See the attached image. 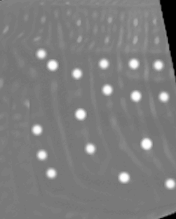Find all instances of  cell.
<instances>
[{
    "instance_id": "1",
    "label": "cell",
    "mask_w": 176,
    "mask_h": 219,
    "mask_svg": "<svg viewBox=\"0 0 176 219\" xmlns=\"http://www.w3.org/2000/svg\"><path fill=\"white\" fill-rule=\"evenodd\" d=\"M141 146L144 150H149L152 146V143L148 138H144L141 143Z\"/></svg>"
},
{
    "instance_id": "2",
    "label": "cell",
    "mask_w": 176,
    "mask_h": 219,
    "mask_svg": "<svg viewBox=\"0 0 176 219\" xmlns=\"http://www.w3.org/2000/svg\"><path fill=\"white\" fill-rule=\"evenodd\" d=\"M75 115H76V117L78 119L82 120L86 117V112L82 109H79L77 110Z\"/></svg>"
},
{
    "instance_id": "3",
    "label": "cell",
    "mask_w": 176,
    "mask_h": 219,
    "mask_svg": "<svg viewBox=\"0 0 176 219\" xmlns=\"http://www.w3.org/2000/svg\"><path fill=\"white\" fill-rule=\"evenodd\" d=\"M119 181L123 183H126L127 182L130 180L129 175L127 173H121L119 176Z\"/></svg>"
},
{
    "instance_id": "4",
    "label": "cell",
    "mask_w": 176,
    "mask_h": 219,
    "mask_svg": "<svg viewBox=\"0 0 176 219\" xmlns=\"http://www.w3.org/2000/svg\"><path fill=\"white\" fill-rule=\"evenodd\" d=\"M130 97H131V99L134 101H139L141 98V94L139 91H135L131 93Z\"/></svg>"
},
{
    "instance_id": "5",
    "label": "cell",
    "mask_w": 176,
    "mask_h": 219,
    "mask_svg": "<svg viewBox=\"0 0 176 219\" xmlns=\"http://www.w3.org/2000/svg\"><path fill=\"white\" fill-rule=\"evenodd\" d=\"M48 68L50 70H56L57 68H58V63L56 62V60H50L48 63Z\"/></svg>"
},
{
    "instance_id": "6",
    "label": "cell",
    "mask_w": 176,
    "mask_h": 219,
    "mask_svg": "<svg viewBox=\"0 0 176 219\" xmlns=\"http://www.w3.org/2000/svg\"><path fill=\"white\" fill-rule=\"evenodd\" d=\"M102 92L105 95H110L112 92V88L110 85H105L102 88Z\"/></svg>"
},
{
    "instance_id": "7",
    "label": "cell",
    "mask_w": 176,
    "mask_h": 219,
    "mask_svg": "<svg viewBox=\"0 0 176 219\" xmlns=\"http://www.w3.org/2000/svg\"><path fill=\"white\" fill-rule=\"evenodd\" d=\"M32 132L36 134V135H39L42 132V128L41 126L39 125H34L32 128Z\"/></svg>"
},
{
    "instance_id": "8",
    "label": "cell",
    "mask_w": 176,
    "mask_h": 219,
    "mask_svg": "<svg viewBox=\"0 0 176 219\" xmlns=\"http://www.w3.org/2000/svg\"><path fill=\"white\" fill-rule=\"evenodd\" d=\"M139 65V63L136 59H132L130 60L129 66L133 69H136Z\"/></svg>"
},
{
    "instance_id": "9",
    "label": "cell",
    "mask_w": 176,
    "mask_h": 219,
    "mask_svg": "<svg viewBox=\"0 0 176 219\" xmlns=\"http://www.w3.org/2000/svg\"><path fill=\"white\" fill-rule=\"evenodd\" d=\"M86 150L88 152V154H93V152L96 150L95 146H93V144H88L86 147Z\"/></svg>"
},
{
    "instance_id": "10",
    "label": "cell",
    "mask_w": 176,
    "mask_h": 219,
    "mask_svg": "<svg viewBox=\"0 0 176 219\" xmlns=\"http://www.w3.org/2000/svg\"><path fill=\"white\" fill-rule=\"evenodd\" d=\"M47 176L50 178H53L56 177V171L53 169H49L47 172Z\"/></svg>"
},
{
    "instance_id": "11",
    "label": "cell",
    "mask_w": 176,
    "mask_h": 219,
    "mask_svg": "<svg viewBox=\"0 0 176 219\" xmlns=\"http://www.w3.org/2000/svg\"><path fill=\"white\" fill-rule=\"evenodd\" d=\"M72 75H73V77L74 78H76V79H79L81 77V75H82V73H81V71L79 70V69H75L73 70V72H72Z\"/></svg>"
},
{
    "instance_id": "12",
    "label": "cell",
    "mask_w": 176,
    "mask_h": 219,
    "mask_svg": "<svg viewBox=\"0 0 176 219\" xmlns=\"http://www.w3.org/2000/svg\"><path fill=\"white\" fill-rule=\"evenodd\" d=\"M37 157H38V158H39V160H45L47 157V152L44 150L39 151V152H38V154H37Z\"/></svg>"
},
{
    "instance_id": "13",
    "label": "cell",
    "mask_w": 176,
    "mask_h": 219,
    "mask_svg": "<svg viewBox=\"0 0 176 219\" xmlns=\"http://www.w3.org/2000/svg\"><path fill=\"white\" fill-rule=\"evenodd\" d=\"M37 57H38L39 58L43 59V58H44L46 57V55H47V53H46V51H45L44 50H43V49H40V50H39L38 51H37Z\"/></svg>"
},
{
    "instance_id": "14",
    "label": "cell",
    "mask_w": 176,
    "mask_h": 219,
    "mask_svg": "<svg viewBox=\"0 0 176 219\" xmlns=\"http://www.w3.org/2000/svg\"><path fill=\"white\" fill-rule=\"evenodd\" d=\"M159 99L163 101V102H166L168 100V95L166 92H162L160 93L159 95Z\"/></svg>"
},
{
    "instance_id": "15",
    "label": "cell",
    "mask_w": 176,
    "mask_h": 219,
    "mask_svg": "<svg viewBox=\"0 0 176 219\" xmlns=\"http://www.w3.org/2000/svg\"><path fill=\"white\" fill-rule=\"evenodd\" d=\"M166 185L169 189H173L175 187V181L172 179H168L166 182Z\"/></svg>"
},
{
    "instance_id": "16",
    "label": "cell",
    "mask_w": 176,
    "mask_h": 219,
    "mask_svg": "<svg viewBox=\"0 0 176 219\" xmlns=\"http://www.w3.org/2000/svg\"><path fill=\"white\" fill-rule=\"evenodd\" d=\"M100 68H102L105 69V68H107L108 66H109V62H108V60L106 59H102L100 61Z\"/></svg>"
},
{
    "instance_id": "17",
    "label": "cell",
    "mask_w": 176,
    "mask_h": 219,
    "mask_svg": "<svg viewBox=\"0 0 176 219\" xmlns=\"http://www.w3.org/2000/svg\"><path fill=\"white\" fill-rule=\"evenodd\" d=\"M154 68L156 69V70H161L163 68V64L161 61H160V60H157V61H156L154 64Z\"/></svg>"
}]
</instances>
